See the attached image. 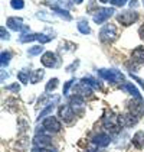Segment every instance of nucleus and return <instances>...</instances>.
I'll return each mask as SVG.
<instances>
[{"instance_id":"nucleus-5","label":"nucleus","mask_w":144,"mask_h":152,"mask_svg":"<svg viewBox=\"0 0 144 152\" xmlns=\"http://www.w3.org/2000/svg\"><path fill=\"white\" fill-rule=\"evenodd\" d=\"M42 126H43L45 130H48V132H50V133L59 132L60 128H62L60 122L56 119V117H53V116L45 117V119H43V122H42Z\"/></svg>"},{"instance_id":"nucleus-10","label":"nucleus","mask_w":144,"mask_h":152,"mask_svg":"<svg viewBox=\"0 0 144 152\" xmlns=\"http://www.w3.org/2000/svg\"><path fill=\"white\" fill-rule=\"evenodd\" d=\"M6 25H7V28H10L12 31H16V32H19V31H27V26H24L23 20L20 18H9L6 20Z\"/></svg>"},{"instance_id":"nucleus-17","label":"nucleus","mask_w":144,"mask_h":152,"mask_svg":"<svg viewBox=\"0 0 144 152\" xmlns=\"http://www.w3.org/2000/svg\"><path fill=\"white\" fill-rule=\"evenodd\" d=\"M132 145H134L137 149H143L144 148V132L143 130L135 132V135L132 136Z\"/></svg>"},{"instance_id":"nucleus-3","label":"nucleus","mask_w":144,"mask_h":152,"mask_svg":"<svg viewBox=\"0 0 144 152\" xmlns=\"http://www.w3.org/2000/svg\"><path fill=\"white\" fill-rule=\"evenodd\" d=\"M137 19H138V13L135 10H125V12H121L120 15H117V20L122 26H130L134 22H137Z\"/></svg>"},{"instance_id":"nucleus-21","label":"nucleus","mask_w":144,"mask_h":152,"mask_svg":"<svg viewBox=\"0 0 144 152\" xmlns=\"http://www.w3.org/2000/svg\"><path fill=\"white\" fill-rule=\"evenodd\" d=\"M78 31H79L81 34H84V35L91 34V28H89L88 22H85V20H79V22H78Z\"/></svg>"},{"instance_id":"nucleus-37","label":"nucleus","mask_w":144,"mask_h":152,"mask_svg":"<svg viewBox=\"0 0 144 152\" xmlns=\"http://www.w3.org/2000/svg\"><path fill=\"white\" fill-rule=\"evenodd\" d=\"M137 1H138V0H131V1H130V6H131V9H132V7H135V6L138 4Z\"/></svg>"},{"instance_id":"nucleus-8","label":"nucleus","mask_w":144,"mask_h":152,"mask_svg":"<svg viewBox=\"0 0 144 152\" xmlns=\"http://www.w3.org/2000/svg\"><path fill=\"white\" fill-rule=\"evenodd\" d=\"M58 113H59L60 120H63L65 123H71L72 120H73V117L76 116V115H75V112H73V109H72L71 106H68V104L60 106Z\"/></svg>"},{"instance_id":"nucleus-13","label":"nucleus","mask_w":144,"mask_h":152,"mask_svg":"<svg viewBox=\"0 0 144 152\" xmlns=\"http://www.w3.org/2000/svg\"><path fill=\"white\" fill-rule=\"evenodd\" d=\"M71 107L73 109L75 115L82 113V112H84V100H82V97H79V96H73V97L71 99Z\"/></svg>"},{"instance_id":"nucleus-30","label":"nucleus","mask_w":144,"mask_h":152,"mask_svg":"<svg viewBox=\"0 0 144 152\" xmlns=\"http://www.w3.org/2000/svg\"><path fill=\"white\" fill-rule=\"evenodd\" d=\"M81 81H84V83H86V84H89V86H92V87H95V88H99V84L92 78V77H85V78H82Z\"/></svg>"},{"instance_id":"nucleus-32","label":"nucleus","mask_w":144,"mask_h":152,"mask_svg":"<svg viewBox=\"0 0 144 152\" xmlns=\"http://www.w3.org/2000/svg\"><path fill=\"white\" fill-rule=\"evenodd\" d=\"M6 90H9V91H14V93H17L19 90H20V86L16 83V84H12V86H7L6 87Z\"/></svg>"},{"instance_id":"nucleus-38","label":"nucleus","mask_w":144,"mask_h":152,"mask_svg":"<svg viewBox=\"0 0 144 152\" xmlns=\"http://www.w3.org/2000/svg\"><path fill=\"white\" fill-rule=\"evenodd\" d=\"M4 78H7V74H4V71H1V81H4Z\"/></svg>"},{"instance_id":"nucleus-2","label":"nucleus","mask_w":144,"mask_h":152,"mask_svg":"<svg viewBox=\"0 0 144 152\" xmlns=\"http://www.w3.org/2000/svg\"><path fill=\"white\" fill-rule=\"evenodd\" d=\"M98 74L109 83H122L124 81V75L121 71H117V70H98Z\"/></svg>"},{"instance_id":"nucleus-9","label":"nucleus","mask_w":144,"mask_h":152,"mask_svg":"<svg viewBox=\"0 0 144 152\" xmlns=\"http://www.w3.org/2000/svg\"><path fill=\"white\" fill-rule=\"evenodd\" d=\"M40 62H42L43 67H46V68H53V67L58 65V57H56V54L48 51V52H45V54L42 55Z\"/></svg>"},{"instance_id":"nucleus-23","label":"nucleus","mask_w":144,"mask_h":152,"mask_svg":"<svg viewBox=\"0 0 144 152\" xmlns=\"http://www.w3.org/2000/svg\"><path fill=\"white\" fill-rule=\"evenodd\" d=\"M10 58H12V54H10V52H7V51H3V52H1V55H0V62H1V67L7 65V64L10 62Z\"/></svg>"},{"instance_id":"nucleus-6","label":"nucleus","mask_w":144,"mask_h":152,"mask_svg":"<svg viewBox=\"0 0 144 152\" xmlns=\"http://www.w3.org/2000/svg\"><path fill=\"white\" fill-rule=\"evenodd\" d=\"M130 113L135 119H140L144 115V102L143 99H137L134 97V100L130 102Z\"/></svg>"},{"instance_id":"nucleus-27","label":"nucleus","mask_w":144,"mask_h":152,"mask_svg":"<svg viewBox=\"0 0 144 152\" xmlns=\"http://www.w3.org/2000/svg\"><path fill=\"white\" fill-rule=\"evenodd\" d=\"M53 107H55V106H53V103H49V104L46 106V107H45V109H43V110H42V112H40V115H39V120H40V119H42V117L48 116L49 113H50V112H52V110H53Z\"/></svg>"},{"instance_id":"nucleus-36","label":"nucleus","mask_w":144,"mask_h":152,"mask_svg":"<svg viewBox=\"0 0 144 152\" xmlns=\"http://www.w3.org/2000/svg\"><path fill=\"white\" fill-rule=\"evenodd\" d=\"M138 35H140V38L144 41V23L140 26V29H138Z\"/></svg>"},{"instance_id":"nucleus-29","label":"nucleus","mask_w":144,"mask_h":152,"mask_svg":"<svg viewBox=\"0 0 144 152\" xmlns=\"http://www.w3.org/2000/svg\"><path fill=\"white\" fill-rule=\"evenodd\" d=\"M10 6H12L13 9H16V10H17V9H23L24 1L23 0H12V1H10Z\"/></svg>"},{"instance_id":"nucleus-11","label":"nucleus","mask_w":144,"mask_h":152,"mask_svg":"<svg viewBox=\"0 0 144 152\" xmlns=\"http://www.w3.org/2000/svg\"><path fill=\"white\" fill-rule=\"evenodd\" d=\"M73 91L76 93V96H79V97H86V96H91V94H92V88H91L89 84L81 81L76 87H75Z\"/></svg>"},{"instance_id":"nucleus-1","label":"nucleus","mask_w":144,"mask_h":152,"mask_svg":"<svg viewBox=\"0 0 144 152\" xmlns=\"http://www.w3.org/2000/svg\"><path fill=\"white\" fill-rule=\"evenodd\" d=\"M117 38V26L112 23H107L99 31V39L102 42H112Z\"/></svg>"},{"instance_id":"nucleus-19","label":"nucleus","mask_w":144,"mask_h":152,"mask_svg":"<svg viewBox=\"0 0 144 152\" xmlns=\"http://www.w3.org/2000/svg\"><path fill=\"white\" fill-rule=\"evenodd\" d=\"M122 90H125V91H128V93L131 94V96H134V97H137V99H141V96H140V93H138V90L132 86L131 83H125L124 86H122Z\"/></svg>"},{"instance_id":"nucleus-20","label":"nucleus","mask_w":144,"mask_h":152,"mask_svg":"<svg viewBox=\"0 0 144 152\" xmlns=\"http://www.w3.org/2000/svg\"><path fill=\"white\" fill-rule=\"evenodd\" d=\"M43 75H45V71L43 70H35L32 72V75H30V83H32V84L39 83L42 78H43Z\"/></svg>"},{"instance_id":"nucleus-15","label":"nucleus","mask_w":144,"mask_h":152,"mask_svg":"<svg viewBox=\"0 0 144 152\" xmlns=\"http://www.w3.org/2000/svg\"><path fill=\"white\" fill-rule=\"evenodd\" d=\"M131 59L135 64H144V47H137L131 52Z\"/></svg>"},{"instance_id":"nucleus-31","label":"nucleus","mask_w":144,"mask_h":152,"mask_svg":"<svg viewBox=\"0 0 144 152\" xmlns=\"http://www.w3.org/2000/svg\"><path fill=\"white\" fill-rule=\"evenodd\" d=\"M0 34H1V39H3V41H9V39H10V35H9V32H6L4 26L0 28Z\"/></svg>"},{"instance_id":"nucleus-33","label":"nucleus","mask_w":144,"mask_h":152,"mask_svg":"<svg viewBox=\"0 0 144 152\" xmlns=\"http://www.w3.org/2000/svg\"><path fill=\"white\" fill-rule=\"evenodd\" d=\"M72 83H75V80H73V78L65 83V86H63V91H62V93H63V96H65V94H68V90H69V87L72 86Z\"/></svg>"},{"instance_id":"nucleus-12","label":"nucleus","mask_w":144,"mask_h":152,"mask_svg":"<svg viewBox=\"0 0 144 152\" xmlns=\"http://www.w3.org/2000/svg\"><path fill=\"white\" fill-rule=\"evenodd\" d=\"M137 119H134L131 113H124V115H118V125L121 128H128V126H132L135 123Z\"/></svg>"},{"instance_id":"nucleus-34","label":"nucleus","mask_w":144,"mask_h":152,"mask_svg":"<svg viewBox=\"0 0 144 152\" xmlns=\"http://www.w3.org/2000/svg\"><path fill=\"white\" fill-rule=\"evenodd\" d=\"M125 1H127V0H109V3H111L112 6H120V7L125 4Z\"/></svg>"},{"instance_id":"nucleus-16","label":"nucleus","mask_w":144,"mask_h":152,"mask_svg":"<svg viewBox=\"0 0 144 152\" xmlns=\"http://www.w3.org/2000/svg\"><path fill=\"white\" fill-rule=\"evenodd\" d=\"M35 143L37 146H40V149H43V148H48L49 145H50V138L49 136H45L43 133H37L35 136Z\"/></svg>"},{"instance_id":"nucleus-25","label":"nucleus","mask_w":144,"mask_h":152,"mask_svg":"<svg viewBox=\"0 0 144 152\" xmlns=\"http://www.w3.org/2000/svg\"><path fill=\"white\" fill-rule=\"evenodd\" d=\"M42 51H43V47H42V45H35V47L29 48L27 54H29L30 57H35V55H39V54H42Z\"/></svg>"},{"instance_id":"nucleus-18","label":"nucleus","mask_w":144,"mask_h":152,"mask_svg":"<svg viewBox=\"0 0 144 152\" xmlns=\"http://www.w3.org/2000/svg\"><path fill=\"white\" fill-rule=\"evenodd\" d=\"M52 12H55L59 18H62V19H65V20H72V16L69 15V13L66 12V10H63V9H60V7H58V6H52Z\"/></svg>"},{"instance_id":"nucleus-35","label":"nucleus","mask_w":144,"mask_h":152,"mask_svg":"<svg viewBox=\"0 0 144 152\" xmlns=\"http://www.w3.org/2000/svg\"><path fill=\"white\" fill-rule=\"evenodd\" d=\"M131 78H132V80H135V81L138 83V84H140V86H141V87L144 88V80H141V78H138V77H135V75H132V74H131Z\"/></svg>"},{"instance_id":"nucleus-39","label":"nucleus","mask_w":144,"mask_h":152,"mask_svg":"<svg viewBox=\"0 0 144 152\" xmlns=\"http://www.w3.org/2000/svg\"><path fill=\"white\" fill-rule=\"evenodd\" d=\"M73 1H75V3H78V4H79V3H82V1H84V0H73Z\"/></svg>"},{"instance_id":"nucleus-24","label":"nucleus","mask_w":144,"mask_h":152,"mask_svg":"<svg viewBox=\"0 0 144 152\" xmlns=\"http://www.w3.org/2000/svg\"><path fill=\"white\" fill-rule=\"evenodd\" d=\"M37 36L39 34H24L20 36V42H30V41H37Z\"/></svg>"},{"instance_id":"nucleus-7","label":"nucleus","mask_w":144,"mask_h":152,"mask_svg":"<svg viewBox=\"0 0 144 152\" xmlns=\"http://www.w3.org/2000/svg\"><path fill=\"white\" fill-rule=\"evenodd\" d=\"M114 9L112 7H101V9H98L96 13L94 15V22L98 25L104 23L107 19H109L112 15H114Z\"/></svg>"},{"instance_id":"nucleus-41","label":"nucleus","mask_w":144,"mask_h":152,"mask_svg":"<svg viewBox=\"0 0 144 152\" xmlns=\"http://www.w3.org/2000/svg\"><path fill=\"white\" fill-rule=\"evenodd\" d=\"M143 6H144V0H143Z\"/></svg>"},{"instance_id":"nucleus-22","label":"nucleus","mask_w":144,"mask_h":152,"mask_svg":"<svg viewBox=\"0 0 144 152\" xmlns=\"http://www.w3.org/2000/svg\"><path fill=\"white\" fill-rule=\"evenodd\" d=\"M58 84H59V80H58V78H50V80L48 81V84H46V87H45L46 93H49V91H53V90L58 87Z\"/></svg>"},{"instance_id":"nucleus-4","label":"nucleus","mask_w":144,"mask_h":152,"mask_svg":"<svg viewBox=\"0 0 144 152\" xmlns=\"http://www.w3.org/2000/svg\"><path fill=\"white\" fill-rule=\"evenodd\" d=\"M102 125L107 130H111V132H118L120 129V125H118V116H115L112 112H109V115L102 117Z\"/></svg>"},{"instance_id":"nucleus-28","label":"nucleus","mask_w":144,"mask_h":152,"mask_svg":"<svg viewBox=\"0 0 144 152\" xmlns=\"http://www.w3.org/2000/svg\"><path fill=\"white\" fill-rule=\"evenodd\" d=\"M52 39H53V36L45 35V34H39V36H37V41L40 42V45H42V44H48V42H50Z\"/></svg>"},{"instance_id":"nucleus-40","label":"nucleus","mask_w":144,"mask_h":152,"mask_svg":"<svg viewBox=\"0 0 144 152\" xmlns=\"http://www.w3.org/2000/svg\"><path fill=\"white\" fill-rule=\"evenodd\" d=\"M99 1H101V3H108L109 0H99Z\"/></svg>"},{"instance_id":"nucleus-26","label":"nucleus","mask_w":144,"mask_h":152,"mask_svg":"<svg viewBox=\"0 0 144 152\" xmlns=\"http://www.w3.org/2000/svg\"><path fill=\"white\" fill-rule=\"evenodd\" d=\"M17 78H19V81L20 83H23V84H26V83L29 81V71H19L17 72Z\"/></svg>"},{"instance_id":"nucleus-14","label":"nucleus","mask_w":144,"mask_h":152,"mask_svg":"<svg viewBox=\"0 0 144 152\" xmlns=\"http://www.w3.org/2000/svg\"><path fill=\"white\" fill-rule=\"evenodd\" d=\"M109 142H111V138L108 136L107 133H96L95 136L92 138V143L96 145V146H107Z\"/></svg>"}]
</instances>
